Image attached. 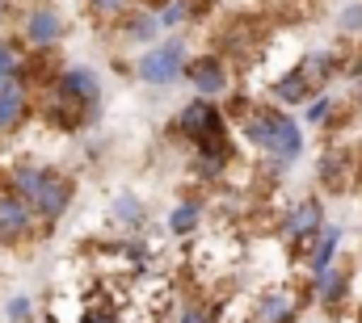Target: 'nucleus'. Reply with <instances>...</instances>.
<instances>
[{"label":"nucleus","instance_id":"f257e3e1","mask_svg":"<svg viewBox=\"0 0 362 323\" xmlns=\"http://www.w3.org/2000/svg\"><path fill=\"white\" fill-rule=\"evenodd\" d=\"M232 114H236V126H240L245 143H253L278 168H286V164H295L303 156V130L291 114H282L274 105H253V101H240Z\"/></svg>","mask_w":362,"mask_h":323},{"label":"nucleus","instance_id":"f03ea898","mask_svg":"<svg viewBox=\"0 0 362 323\" xmlns=\"http://www.w3.org/2000/svg\"><path fill=\"white\" fill-rule=\"evenodd\" d=\"M97 101H101L97 76L85 72V68H68V72L55 76V88H51V118L64 130H76V126H85L93 118Z\"/></svg>","mask_w":362,"mask_h":323},{"label":"nucleus","instance_id":"7ed1b4c3","mask_svg":"<svg viewBox=\"0 0 362 323\" xmlns=\"http://www.w3.org/2000/svg\"><path fill=\"white\" fill-rule=\"evenodd\" d=\"M177 135L185 143H194V152H228V118L211 97H194L189 105H181L177 114Z\"/></svg>","mask_w":362,"mask_h":323},{"label":"nucleus","instance_id":"20e7f679","mask_svg":"<svg viewBox=\"0 0 362 323\" xmlns=\"http://www.w3.org/2000/svg\"><path fill=\"white\" fill-rule=\"evenodd\" d=\"M320 231H325V206L316 197H303V202L282 210V240L291 243L295 252H308Z\"/></svg>","mask_w":362,"mask_h":323},{"label":"nucleus","instance_id":"39448f33","mask_svg":"<svg viewBox=\"0 0 362 323\" xmlns=\"http://www.w3.org/2000/svg\"><path fill=\"white\" fill-rule=\"evenodd\" d=\"M135 72H139V80H148V84H173L177 76H185V47H181V42H160V47H152V51L135 63Z\"/></svg>","mask_w":362,"mask_h":323},{"label":"nucleus","instance_id":"423d86ee","mask_svg":"<svg viewBox=\"0 0 362 323\" xmlns=\"http://www.w3.org/2000/svg\"><path fill=\"white\" fill-rule=\"evenodd\" d=\"M72 193H76V185H72V176H64V172H55V168H47L42 172V185H38V193H34V214H42V219H64L68 214V206H72Z\"/></svg>","mask_w":362,"mask_h":323},{"label":"nucleus","instance_id":"0eeeda50","mask_svg":"<svg viewBox=\"0 0 362 323\" xmlns=\"http://www.w3.org/2000/svg\"><path fill=\"white\" fill-rule=\"evenodd\" d=\"M303 311V294L295 286H270L253 303V323H295Z\"/></svg>","mask_w":362,"mask_h":323},{"label":"nucleus","instance_id":"6e6552de","mask_svg":"<svg viewBox=\"0 0 362 323\" xmlns=\"http://www.w3.org/2000/svg\"><path fill=\"white\" fill-rule=\"evenodd\" d=\"M21 38L34 47V51H51L59 38H64V17L55 4H34L21 21Z\"/></svg>","mask_w":362,"mask_h":323},{"label":"nucleus","instance_id":"1a4fd4ad","mask_svg":"<svg viewBox=\"0 0 362 323\" xmlns=\"http://www.w3.org/2000/svg\"><path fill=\"white\" fill-rule=\"evenodd\" d=\"M350 286H354V273H350L346 264H329L325 273L312 277V298H316L325 311H337V307H346Z\"/></svg>","mask_w":362,"mask_h":323},{"label":"nucleus","instance_id":"9d476101","mask_svg":"<svg viewBox=\"0 0 362 323\" xmlns=\"http://www.w3.org/2000/svg\"><path fill=\"white\" fill-rule=\"evenodd\" d=\"M30 231H34V206L4 185L0 189V240H25Z\"/></svg>","mask_w":362,"mask_h":323},{"label":"nucleus","instance_id":"9b49d317","mask_svg":"<svg viewBox=\"0 0 362 323\" xmlns=\"http://www.w3.org/2000/svg\"><path fill=\"white\" fill-rule=\"evenodd\" d=\"M185 76H189V84L198 88V97H219V92L232 88L223 55H198L194 63H185Z\"/></svg>","mask_w":362,"mask_h":323},{"label":"nucleus","instance_id":"f8f14e48","mask_svg":"<svg viewBox=\"0 0 362 323\" xmlns=\"http://www.w3.org/2000/svg\"><path fill=\"white\" fill-rule=\"evenodd\" d=\"M316 176H320V185H325V189H333V193L350 189V181H354V156H350L346 147H329V152L320 156Z\"/></svg>","mask_w":362,"mask_h":323},{"label":"nucleus","instance_id":"ddd939ff","mask_svg":"<svg viewBox=\"0 0 362 323\" xmlns=\"http://www.w3.org/2000/svg\"><path fill=\"white\" fill-rule=\"evenodd\" d=\"M30 114V97H25V84H0V130H13L21 126Z\"/></svg>","mask_w":362,"mask_h":323},{"label":"nucleus","instance_id":"4468645a","mask_svg":"<svg viewBox=\"0 0 362 323\" xmlns=\"http://www.w3.org/2000/svg\"><path fill=\"white\" fill-rule=\"evenodd\" d=\"M337 248H341V227H325L320 236H316V243L303 252V260H308V273L316 277V273H325L333 260H337Z\"/></svg>","mask_w":362,"mask_h":323},{"label":"nucleus","instance_id":"2eb2a0df","mask_svg":"<svg viewBox=\"0 0 362 323\" xmlns=\"http://www.w3.org/2000/svg\"><path fill=\"white\" fill-rule=\"evenodd\" d=\"M312 92H316V84L303 76V68H291V72H282V76L274 80V97H278L282 105H308Z\"/></svg>","mask_w":362,"mask_h":323},{"label":"nucleus","instance_id":"dca6fc26","mask_svg":"<svg viewBox=\"0 0 362 323\" xmlns=\"http://www.w3.org/2000/svg\"><path fill=\"white\" fill-rule=\"evenodd\" d=\"M30 84L25 80V55L13 38H0V84Z\"/></svg>","mask_w":362,"mask_h":323},{"label":"nucleus","instance_id":"f3484780","mask_svg":"<svg viewBox=\"0 0 362 323\" xmlns=\"http://www.w3.org/2000/svg\"><path fill=\"white\" fill-rule=\"evenodd\" d=\"M299 68H303V76H308V80L320 88V84H329L337 72H341V59H337L333 51H316V55H308Z\"/></svg>","mask_w":362,"mask_h":323},{"label":"nucleus","instance_id":"a211bd4d","mask_svg":"<svg viewBox=\"0 0 362 323\" xmlns=\"http://www.w3.org/2000/svg\"><path fill=\"white\" fill-rule=\"evenodd\" d=\"M122 34H127V42H152V38L160 34V17H156V13H144V8H131Z\"/></svg>","mask_w":362,"mask_h":323},{"label":"nucleus","instance_id":"6ab92c4d","mask_svg":"<svg viewBox=\"0 0 362 323\" xmlns=\"http://www.w3.org/2000/svg\"><path fill=\"white\" fill-rule=\"evenodd\" d=\"M198 223H202V202H194V197H185L177 210L169 214V231H173V236H189V231H198Z\"/></svg>","mask_w":362,"mask_h":323},{"label":"nucleus","instance_id":"aec40b11","mask_svg":"<svg viewBox=\"0 0 362 323\" xmlns=\"http://www.w3.org/2000/svg\"><path fill=\"white\" fill-rule=\"evenodd\" d=\"M110 214H114V223H122V227H139V223H144V202H139L135 193H118L114 206H110Z\"/></svg>","mask_w":362,"mask_h":323},{"label":"nucleus","instance_id":"412c9836","mask_svg":"<svg viewBox=\"0 0 362 323\" xmlns=\"http://www.w3.org/2000/svg\"><path fill=\"white\" fill-rule=\"evenodd\" d=\"M303 118H308L312 126H329V122L337 118V101H333L329 92H320V97L308 101V114H303Z\"/></svg>","mask_w":362,"mask_h":323},{"label":"nucleus","instance_id":"4be33fe9","mask_svg":"<svg viewBox=\"0 0 362 323\" xmlns=\"http://www.w3.org/2000/svg\"><path fill=\"white\" fill-rule=\"evenodd\" d=\"M337 30L350 34V38H362V0L358 4H346V8L337 13Z\"/></svg>","mask_w":362,"mask_h":323},{"label":"nucleus","instance_id":"5701e85b","mask_svg":"<svg viewBox=\"0 0 362 323\" xmlns=\"http://www.w3.org/2000/svg\"><path fill=\"white\" fill-rule=\"evenodd\" d=\"M156 17H160V30H173L177 21L189 17V8H185V0H169V4H160V13H156Z\"/></svg>","mask_w":362,"mask_h":323},{"label":"nucleus","instance_id":"b1692460","mask_svg":"<svg viewBox=\"0 0 362 323\" xmlns=\"http://www.w3.org/2000/svg\"><path fill=\"white\" fill-rule=\"evenodd\" d=\"M4 315H8V323H30L34 319V303H30L25 294H17V298L4 307Z\"/></svg>","mask_w":362,"mask_h":323},{"label":"nucleus","instance_id":"393cba45","mask_svg":"<svg viewBox=\"0 0 362 323\" xmlns=\"http://www.w3.org/2000/svg\"><path fill=\"white\" fill-rule=\"evenodd\" d=\"M177 323H211L206 303H185V307L177 311Z\"/></svg>","mask_w":362,"mask_h":323},{"label":"nucleus","instance_id":"a878e982","mask_svg":"<svg viewBox=\"0 0 362 323\" xmlns=\"http://www.w3.org/2000/svg\"><path fill=\"white\" fill-rule=\"evenodd\" d=\"M97 17H122L127 13V0H89Z\"/></svg>","mask_w":362,"mask_h":323},{"label":"nucleus","instance_id":"bb28decb","mask_svg":"<svg viewBox=\"0 0 362 323\" xmlns=\"http://www.w3.org/2000/svg\"><path fill=\"white\" fill-rule=\"evenodd\" d=\"M81 323H118V319H114V311H85Z\"/></svg>","mask_w":362,"mask_h":323},{"label":"nucleus","instance_id":"cd10ccee","mask_svg":"<svg viewBox=\"0 0 362 323\" xmlns=\"http://www.w3.org/2000/svg\"><path fill=\"white\" fill-rule=\"evenodd\" d=\"M350 76H354V80H362V59H358V63H350Z\"/></svg>","mask_w":362,"mask_h":323}]
</instances>
